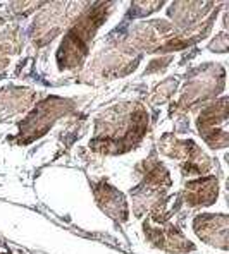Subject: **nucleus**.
Instances as JSON below:
<instances>
[{"instance_id":"1","label":"nucleus","mask_w":229,"mask_h":254,"mask_svg":"<svg viewBox=\"0 0 229 254\" xmlns=\"http://www.w3.org/2000/svg\"><path fill=\"white\" fill-rule=\"evenodd\" d=\"M148 114L140 103H122L100 115L90 148L102 155H122L143 139Z\"/></svg>"},{"instance_id":"2","label":"nucleus","mask_w":229,"mask_h":254,"mask_svg":"<svg viewBox=\"0 0 229 254\" xmlns=\"http://www.w3.org/2000/svg\"><path fill=\"white\" fill-rule=\"evenodd\" d=\"M136 172L140 174L141 181L136 188L131 189L133 197L134 216H143L145 213L153 211L167 201L166 194L172 186V179L169 170L162 162L157 158L155 151L136 165Z\"/></svg>"},{"instance_id":"3","label":"nucleus","mask_w":229,"mask_h":254,"mask_svg":"<svg viewBox=\"0 0 229 254\" xmlns=\"http://www.w3.org/2000/svg\"><path fill=\"white\" fill-rule=\"evenodd\" d=\"M107 16V5L105 3H97L93 9H88L83 16L80 17L74 26L69 29L66 38L62 40V45L59 48V65L62 69H73L80 65L83 57L88 52V43L93 38L99 26L102 24L104 17Z\"/></svg>"},{"instance_id":"4","label":"nucleus","mask_w":229,"mask_h":254,"mask_svg":"<svg viewBox=\"0 0 229 254\" xmlns=\"http://www.w3.org/2000/svg\"><path fill=\"white\" fill-rule=\"evenodd\" d=\"M159 151L162 155L174 158L179 162L181 172L185 177H202L209 174L212 169V162L193 141L190 139H178L174 134L167 132L159 141Z\"/></svg>"},{"instance_id":"5","label":"nucleus","mask_w":229,"mask_h":254,"mask_svg":"<svg viewBox=\"0 0 229 254\" xmlns=\"http://www.w3.org/2000/svg\"><path fill=\"white\" fill-rule=\"evenodd\" d=\"M73 110V103L62 98H47L43 103L36 105L35 110L19 124V134L14 137L17 144H28L33 139L43 136L61 115Z\"/></svg>"},{"instance_id":"6","label":"nucleus","mask_w":229,"mask_h":254,"mask_svg":"<svg viewBox=\"0 0 229 254\" xmlns=\"http://www.w3.org/2000/svg\"><path fill=\"white\" fill-rule=\"evenodd\" d=\"M197 129L202 139L214 149L226 148L229 143L228 134V98L223 96L219 102L210 103L198 114Z\"/></svg>"},{"instance_id":"7","label":"nucleus","mask_w":229,"mask_h":254,"mask_svg":"<svg viewBox=\"0 0 229 254\" xmlns=\"http://www.w3.org/2000/svg\"><path fill=\"white\" fill-rule=\"evenodd\" d=\"M143 232L146 241L155 248L162 249L166 253L172 254H186L195 251V244L186 239V235L181 232L176 225L169 222L164 223H152L145 220Z\"/></svg>"},{"instance_id":"8","label":"nucleus","mask_w":229,"mask_h":254,"mask_svg":"<svg viewBox=\"0 0 229 254\" xmlns=\"http://www.w3.org/2000/svg\"><path fill=\"white\" fill-rule=\"evenodd\" d=\"M193 230L198 239L214 248L228 251V230L229 218L224 213L214 215V213H202L193 218Z\"/></svg>"},{"instance_id":"9","label":"nucleus","mask_w":229,"mask_h":254,"mask_svg":"<svg viewBox=\"0 0 229 254\" xmlns=\"http://www.w3.org/2000/svg\"><path fill=\"white\" fill-rule=\"evenodd\" d=\"M219 196V181L216 175H202L193 181H188L183 188L179 199L188 208H204L216 203Z\"/></svg>"},{"instance_id":"10","label":"nucleus","mask_w":229,"mask_h":254,"mask_svg":"<svg viewBox=\"0 0 229 254\" xmlns=\"http://www.w3.org/2000/svg\"><path fill=\"white\" fill-rule=\"evenodd\" d=\"M93 196H95L97 206L114 222L124 223L129 218V208H127L126 196L109 182L100 181L97 184H93Z\"/></svg>"},{"instance_id":"11","label":"nucleus","mask_w":229,"mask_h":254,"mask_svg":"<svg viewBox=\"0 0 229 254\" xmlns=\"http://www.w3.org/2000/svg\"><path fill=\"white\" fill-rule=\"evenodd\" d=\"M71 3H52V9H45L35 22V43H43L54 38V35L66 26V21L76 14L78 3L73 9H67Z\"/></svg>"},{"instance_id":"12","label":"nucleus","mask_w":229,"mask_h":254,"mask_svg":"<svg viewBox=\"0 0 229 254\" xmlns=\"http://www.w3.org/2000/svg\"><path fill=\"white\" fill-rule=\"evenodd\" d=\"M33 98H35V93L29 89H16V91L3 89L0 93V121H5L10 115L24 112L26 108L31 107Z\"/></svg>"},{"instance_id":"13","label":"nucleus","mask_w":229,"mask_h":254,"mask_svg":"<svg viewBox=\"0 0 229 254\" xmlns=\"http://www.w3.org/2000/svg\"><path fill=\"white\" fill-rule=\"evenodd\" d=\"M226 48H228V36L226 35L216 36V40L210 43V50L212 52H226Z\"/></svg>"},{"instance_id":"14","label":"nucleus","mask_w":229,"mask_h":254,"mask_svg":"<svg viewBox=\"0 0 229 254\" xmlns=\"http://www.w3.org/2000/svg\"><path fill=\"white\" fill-rule=\"evenodd\" d=\"M0 254H2V253H0Z\"/></svg>"}]
</instances>
